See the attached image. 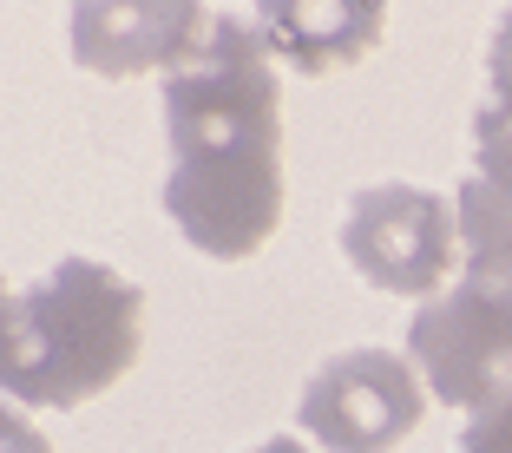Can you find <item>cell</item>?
<instances>
[{"label": "cell", "mask_w": 512, "mask_h": 453, "mask_svg": "<svg viewBox=\"0 0 512 453\" xmlns=\"http://www.w3.org/2000/svg\"><path fill=\"white\" fill-rule=\"evenodd\" d=\"M453 204L421 184H368L348 197L342 217V257L355 263L368 289L388 296H427L447 283L453 270Z\"/></svg>", "instance_id": "obj_5"}, {"label": "cell", "mask_w": 512, "mask_h": 453, "mask_svg": "<svg viewBox=\"0 0 512 453\" xmlns=\"http://www.w3.org/2000/svg\"><path fill=\"white\" fill-rule=\"evenodd\" d=\"M171 178L165 217L191 250L243 263L283 224V86L250 14H211V33L165 73Z\"/></svg>", "instance_id": "obj_1"}, {"label": "cell", "mask_w": 512, "mask_h": 453, "mask_svg": "<svg viewBox=\"0 0 512 453\" xmlns=\"http://www.w3.org/2000/svg\"><path fill=\"white\" fill-rule=\"evenodd\" d=\"M453 217L467 263L447 296H434L407 322V362L427 375L434 401L473 414L499 388H512V204L467 178Z\"/></svg>", "instance_id": "obj_3"}, {"label": "cell", "mask_w": 512, "mask_h": 453, "mask_svg": "<svg viewBox=\"0 0 512 453\" xmlns=\"http://www.w3.org/2000/svg\"><path fill=\"white\" fill-rule=\"evenodd\" d=\"M256 453H309V447H302L296 434H276V440H263V447H256Z\"/></svg>", "instance_id": "obj_11"}, {"label": "cell", "mask_w": 512, "mask_h": 453, "mask_svg": "<svg viewBox=\"0 0 512 453\" xmlns=\"http://www.w3.org/2000/svg\"><path fill=\"white\" fill-rule=\"evenodd\" d=\"M250 27L283 66H296L302 79H322L335 66H355L362 53H375L381 7L375 0H355V7H302L296 0V7H256Z\"/></svg>", "instance_id": "obj_7"}, {"label": "cell", "mask_w": 512, "mask_h": 453, "mask_svg": "<svg viewBox=\"0 0 512 453\" xmlns=\"http://www.w3.org/2000/svg\"><path fill=\"white\" fill-rule=\"evenodd\" d=\"M211 33V14L191 7V0H171V7H106V0H79L73 7V60L86 73H106V79H132L165 66L178 73L197 46Z\"/></svg>", "instance_id": "obj_6"}, {"label": "cell", "mask_w": 512, "mask_h": 453, "mask_svg": "<svg viewBox=\"0 0 512 453\" xmlns=\"http://www.w3.org/2000/svg\"><path fill=\"white\" fill-rule=\"evenodd\" d=\"M453 453H512V388H499L486 408H473V421L460 427Z\"/></svg>", "instance_id": "obj_9"}, {"label": "cell", "mask_w": 512, "mask_h": 453, "mask_svg": "<svg viewBox=\"0 0 512 453\" xmlns=\"http://www.w3.org/2000/svg\"><path fill=\"white\" fill-rule=\"evenodd\" d=\"M486 86H493V106H512V7L493 20V40H486Z\"/></svg>", "instance_id": "obj_10"}, {"label": "cell", "mask_w": 512, "mask_h": 453, "mask_svg": "<svg viewBox=\"0 0 512 453\" xmlns=\"http://www.w3.org/2000/svg\"><path fill=\"white\" fill-rule=\"evenodd\" d=\"M145 342V296L92 257H60L0 309V381L20 408H86Z\"/></svg>", "instance_id": "obj_2"}, {"label": "cell", "mask_w": 512, "mask_h": 453, "mask_svg": "<svg viewBox=\"0 0 512 453\" xmlns=\"http://www.w3.org/2000/svg\"><path fill=\"white\" fill-rule=\"evenodd\" d=\"M427 394L414 381V362L394 348H348L329 355L296 394V427L322 453H388L421 427Z\"/></svg>", "instance_id": "obj_4"}, {"label": "cell", "mask_w": 512, "mask_h": 453, "mask_svg": "<svg viewBox=\"0 0 512 453\" xmlns=\"http://www.w3.org/2000/svg\"><path fill=\"white\" fill-rule=\"evenodd\" d=\"M473 178L512 204V106L473 112Z\"/></svg>", "instance_id": "obj_8"}]
</instances>
